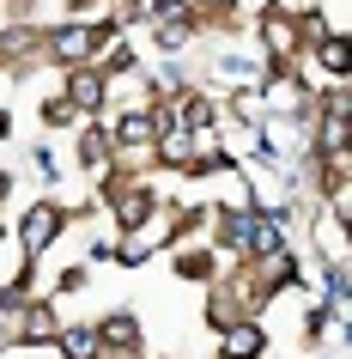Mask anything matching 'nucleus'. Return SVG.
<instances>
[{"instance_id":"1","label":"nucleus","mask_w":352,"mask_h":359,"mask_svg":"<svg viewBox=\"0 0 352 359\" xmlns=\"http://www.w3.org/2000/svg\"><path fill=\"white\" fill-rule=\"evenodd\" d=\"M55 208H31V219H24V250H43L49 238H55Z\"/></svg>"},{"instance_id":"2","label":"nucleus","mask_w":352,"mask_h":359,"mask_svg":"<svg viewBox=\"0 0 352 359\" xmlns=\"http://www.w3.org/2000/svg\"><path fill=\"white\" fill-rule=\"evenodd\" d=\"M261 347V323H237L231 335H225V359H249Z\"/></svg>"},{"instance_id":"3","label":"nucleus","mask_w":352,"mask_h":359,"mask_svg":"<svg viewBox=\"0 0 352 359\" xmlns=\"http://www.w3.org/2000/svg\"><path fill=\"white\" fill-rule=\"evenodd\" d=\"M61 353L67 359H97V335L92 329H67V335H61Z\"/></svg>"},{"instance_id":"4","label":"nucleus","mask_w":352,"mask_h":359,"mask_svg":"<svg viewBox=\"0 0 352 359\" xmlns=\"http://www.w3.org/2000/svg\"><path fill=\"white\" fill-rule=\"evenodd\" d=\"M92 43H97V31H79V25H73V31H61V37H55V55H85Z\"/></svg>"},{"instance_id":"5","label":"nucleus","mask_w":352,"mask_h":359,"mask_svg":"<svg viewBox=\"0 0 352 359\" xmlns=\"http://www.w3.org/2000/svg\"><path fill=\"white\" fill-rule=\"evenodd\" d=\"M97 97H104V86H97V74H73V104H79V110H92Z\"/></svg>"},{"instance_id":"6","label":"nucleus","mask_w":352,"mask_h":359,"mask_svg":"<svg viewBox=\"0 0 352 359\" xmlns=\"http://www.w3.org/2000/svg\"><path fill=\"white\" fill-rule=\"evenodd\" d=\"M55 335V317H49V311H31V317H24V341H49Z\"/></svg>"},{"instance_id":"7","label":"nucleus","mask_w":352,"mask_h":359,"mask_svg":"<svg viewBox=\"0 0 352 359\" xmlns=\"http://www.w3.org/2000/svg\"><path fill=\"white\" fill-rule=\"evenodd\" d=\"M322 67H328V74L346 67V43H340V37H322Z\"/></svg>"},{"instance_id":"8","label":"nucleus","mask_w":352,"mask_h":359,"mask_svg":"<svg viewBox=\"0 0 352 359\" xmlns=\"http://www.w3.org/2000/svg\"><path fill=\"white\" fill-rule=\"evenodd\" d=\"M0 238H6V231H0Z\"/></svg>"}]
</instances>
